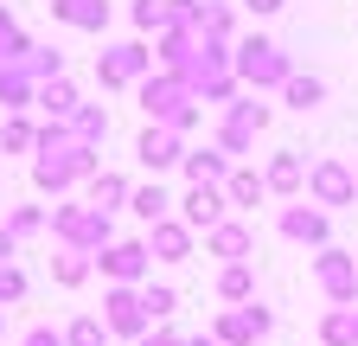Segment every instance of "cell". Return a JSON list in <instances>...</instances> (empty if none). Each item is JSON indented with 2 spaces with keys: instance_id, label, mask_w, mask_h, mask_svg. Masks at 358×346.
I'll list each match as a JSON object with an SVG mask.
<instances>
[{
  "instance_id": "6da1fadb",
  "label": "cell",
  "mask_w": 358,
  "mask_h": 346,
  "mask_svg": "<svg viewBox=\"0 0 358 346\" xmlns=\"http://www.w3.org/2000/svg\"><path fill=\"white\" fill-rule=\"evenodd\" d=\"M134 103H141V116L148 122H166L173 135H192L199 128V103H192V90H186V77H173V71H148L141 83H134Z\"/></svg>"
},
{
  "instance_id": "7a4b0ae2",
  "label": "cell",
  "mask_w": 358,
  "mask_h": 346,
  "mask_svg": "<svg viewBox=\"0 0 358 346\" xmlns=\"http://www.w3.org/2000/svg\"><path fill=\"white\" fill-rule=\"evenodd\" d=\"M45 225H52V237L64 244V250H83V256H103L109 244H115V219L109 212H96V205H52L45 212Z\"/></svg>"
},
{
  "instance_id": "3957f363",
  "label": "cell",
  "mask_w": 358,
  "mask_h": 346,
  "mask_svg": "<svg viewBox=\"0 0 358 346\" xmlns=\"http://www.w3.org/2000/svg\"><path fill=\"white\" fill-rule=\"evenodd\" d=\"M231 71H237V83H243V90H282V83L294 77L288 52L275 46V39H256V32L231 46Z\"/></svg>"
},
{
  "instance_id": "277c9868",
  "label": "cell",
  "mask_w": 358,
  "mask_h": 346,
  "mask_svg": "<svg viewBox=\"0 0 358 346\" xmlns=\"http://www.w3.org/2000/svg\"><path fill=\"white\" fill-rule=\"evenodd\" d=\"M90 173H96V148H83V141L64 148V154H32V186L52 193V199L71 193L77 180H90Z\"/></svg>"
},
{
  "instance_id": "5b68a950",
  "label": "cell",
  "mask_w": 358,
  "mask_h": 346,
  "mask_svg": "<svg viewBox=\"0 0 358 346\" xmlns=\"http://www.w3.org/2000/svg\"><path fill=\"white\" fill-rule=\"evenodd\" d=\"M148 71H154V52L141 46V39H122V46H103V52H96L103 90H128V83H141Z\"/></svg>"
},
{
  "instance_id": "8992f818",
  "label": "cell",
  "mask_w": 358,
  "mask_h": 346,
  "mask_svg": "<svg viewBox=\"0 0 358 346\" xmlns=\"http://www.w3.org/2000/svg\"><path fill=\"white\" fill-rule=\"evenodd\" d=\"M313 282H320V295L333 301V308H352L358 301V256L327 244L320 256H313Z\"/></svg>"
},
{
  "instance_id": "52a82bcc",
  "label": "cell",
  "mask_w": 358,
  "mask_h": 346,
  "mask_svg": "<svg viewBox=\"0 0 358 346\" xmlns=\"http://www.w3.org/2000/svg\"><path fill=\"white\" fill-rule=\"evenodd\" d=\"M307 199L320 205V212L352 205V199H358V173H352L345 160H313V167H307Z\"/></svg>"
},
{
  "instance_id": "ba28073f",
  "label": "cell",
  "mask_w": 358,
  "mask_h": 346,
  "mask_svg": "<svg viewBox=\"0 0 358 346\" xmlns=\"http://www.w3.org/2000/svg\"><path fill=\"white\" fill-rule=\"evenodd\" d=\"M103 327L109 333H122V340H141L154 321H148V308H141V289H128V282H109L103 289Z\"/></svg>"
},
{
  "instance_id": "9c48e42d",
  "label": "cell",
  "mask_w": 358,
  "mask_h": 346,
  "mask_svg": "<svg viewBox=\"0 0 358 346\" xmlns=\"http://www.w3.org/2000/svg\"><path fill=\"white\" fill-rule=\"evenodd\" d=\"M268 327H275V314H268L262 301H243V308H224V314L211 321V340H217V346H256Z\"/></svg>"
},
{
  "instance_id": "30bf717a",
  "label": "cell",
  "mask_w": 358,
  "mask_h": 346,
  "mask_svg": "<svg viewBox=\"0 0 358 346\" xmlns=\"http://www.w3.org/2000/svg\"><path fill=\"white\" fill-rule=\"evenodd\" d=\"M96 270H103L109 282L141 289V282H148V270H154V256H148V244H141V237H115V244L96 256Z\"/></svg>"
},
{
  "instance_id": "8fae6325",
  "label": "cell",
  "mask_w": 358,
  "mask_h": 346,
  "mask_svg": "<svg viewBox=\"0 0 358 346\" xmlns=\"http://www.w3.org/2000/svg\"><path fill=\"white\" fill-rule=\"evenodd\" d=\"M134 154H141V167L160 180L166 167H179V160H186V135H173L166 122H148V128H141V141H134Z\"/></svg>"
},
{
  "instance_id": "7c38bea8",
  "label": "cell",
  "mask_w": 358,
  "mask_h": 346,
  "mask_svg": "<svg viewBox=\"0 0 358 346\" xmlns=\"http://www.w3.org/2000/svg\"><path fill=\"white\" fill-rule=\"evenodd\" d=\"M179 205V225L186 231H211L224 212H231V199H224V186H192L186 199H173Z\"/></svg>"
},
{
  "instance_id": "4fadbf2b",
  "label": "cell",
  "mask_w": 358,
  "mask_h": 346,
  "mask_svg": "<svg viewBox=\"0 0 358 346\" xmlns=\"http://www.w3.org/2000/svg\"><path fill=\"white\" fill-rule=\"evenodd\" d=\"M205 250H211V256H224V263H250L256 231H250L243 219H217V225L205 231Z\"/></svg>"
},
{
  "instance_id": "5bb4252c",
  "label": "cell",
  "mask_w": 358,
  "mask_h": 346,
  "mask_svg": "<svg viewBox=\"0 0 358 346\" xmlns=\"http://www.w3.org/2000/svg\"><path fill=\"white\" fill-rule=\"evenodd\" d=\"M282 237L288 244H313V250H327V212L320 205H282Z\"/></svg>"
},
{
  "instance_id": "9a60e30c",
  "label": "cell",
  "mask_w": 358,
  "mask_h": 346,
  "mask_svg": "<svg viewBox=\"0 0 358 346\" xmlns=\"http://www.w3.org/2000/svg\"><path fill=\"white\" fill-rule=\"evenodd\" d=\"M262 186L275 193V199H294V193L307 186V160H301L294 148H282V154H268V167H262Z\"/></svg>"
},
{
  "instance_id": "2e32d148",
  "label": "cell",
  "mask_w": 358,
  "mask_h": 346,
  "mask_svg": "<svg viewBox=\"0 0 358 346\" xmlns=\"http://www.w3.org/2000/svg\"><path fill=\"white\" fill-rule=\"evenodd\" d=\"M148 256H160V263H186L192 256V231L179 225V219H160V225H148Z\"/></svg>"
},
{
  "instance_id": "e0dca14e",
  "label": "cell",
  "mask_w": 358,
  "mask_h": 346,
  "mask_svg": "<svg viewBox=\"0 0 358 346\" xmlns=\"http://www.w3.org/2000/svg\"><path fill=\"white\" fill-rule=\"evenodd\" d=\"M179 173H186L192 186H224V180H231V154H224V148H186Z\"/></svg>"
},
{
  "instance_id": "ac0fdd59",
  "label": "cell",
  "mask_w": 358,
  "mask_h": 346,
  "mask_svg": "<svg viewBox=\"0 0 358 346\" xmlns=\"http://www.w3.org/2000/svg\"><path fill=\"white\" fill-rule=\"evenodd\" d=\"M128 180H122V173H109V167H96V173H90V180H83V205H96V212H109V219H115V212L128 205Z\"/></svg>"
},
{
  "instance_id": "d6986e66",
  "label": "cell",
  "mask_w": 358,
  "mask_h": 346,
  "mask_svg": "<svg viewBox=\"0 0 358 346\" xmlns=\"http://www.w3.org/2000/svg\"><path fill=\"white\" fill-rule=\"evenodd\" d=\"M32 103L45 109V122H71L83 97H77V83H71V77H45V83H38V97H32Z\"/></svg>"
},
{
  "instance_id": "ffe728a7",
  "label": "cell",
  "mask_w": 358,
  "mask_h": 346,
  "mask_svg": "<svg viewBox=\"0 0 358 346\" xmlns=\"http://www.w3.org/2000/svg\"><path fill=\"white\" fill-rule=\"evenodd\" d=\"M52 13L77 32H103L109 26V0H52Z\"/></svg>"
},
{
  "instance_id": "44dd1931",
  "label": "cell",
  "mask_w": 358,
  "mask_h": 346,
  "mask_svg": "<svg viewBox=\"0 0 358 346\" xmlns=\"http://www.w3.org/2000/svg\"><path fill=\"white\" fill-rule=\"evenodd\" d=\"M224 128H237V135H262V128H268V103H256V90H243L231 109H224Z\"/></svg>"
},
{
  "instance_id": "7402d4cb",
  "label": "cell",
  "mask_w": 358,
  "mask_h": 346,
  "mask_svg": "<svg viewBox=\"0 0 358 346\" xmlns=\"http://www.w3.org/2000/svg\"><path fill=\"white\" fill-rule=\"evenodd\" d=\"M128 212H134V219H141V225H160V219H173V193L154 180V186H134L128 193Z\"/></svg>"
},
{
  "instance_id": "603a6c76",
  "label": "cell",
  "mask_w": 358,
  "mask_h": 346,
  "mask_svg": "<svg viewBox=\"0 0 358 346\" xmlns=\"http://www.w3.org/2000/svg\"><path fill=\"white\" fill-rule=\"evenodd\" d=\"M224 199H231L237 212H250V205H262V199H268V186H262V173H256V167H231V180H224Z\"/></svg>"
},
{
  "instance_id": "cb8c5ba5",
  "label": "cell",
  "mask_w": 358,
  "mask_h": 346,
  "mask_svg": "<svg viewBox=\"0 0 358 346\" xmlns=\"http://www.w3.org/2000/svg\"><path fill=\"white\" fill-rule=\"evenodd\" d=\"M217 301H231V308L256 301V270H250V263H224V270H217Z\"/></svg>"
},
{
  "instance_id": "d4e9b609",
  "label": "cell",
  "mask_w": 358,
  "mask_h": 346,
  "mask_svg": "<svg viewBox=\"0 0 358 346\" xmlns=\"http://www.w3.org/2000/svg\"><path fill=\"white\" fill-rule=\"evenodd\" d=\"M71 135H77L83 148H103V141H109V109H103V103H77Z\"/></svg>"
},
{
  "instance_id": "484cf974",
  "label": "cell",
  "mask_w": 358,
  "mask_h": 346,
  "mask_svg": "<svg viewBox=\"0 0 358 346\" xmlns=\"http://www.w3.org/2000/svg\"><path fill=\"white\" fill-rule=\"evenodd\" d=\"M32 97H38V83H32L20 64H0V109H7V116H20Z\"/></svg>"
},
{
  "instance_id": "4316f807",
  "label": "cell",
  "mask_w": 358,
  "mask_h": 346,
  "mask_svg": "<svg viewBox=\"0 0 358 346\" xmlns=\"http://www.w3.org/2000/svg\"><path fill=\"white\" fill-rule=\"evenodd\" d=\"M320 346H358V308H327Z\"/></svg>"
},
{
  "instance_id": "83f0119b",
  "label": "cell",
  "mask_w": 358,
  "mask_h": 346,
  "mask_svg": "<svg viewBox=\"0 0 358 346\" xmlns=\"http://www.w3.org/2000/svg\"><path fill=\"white\" fill-rule=\"evenodd\" d=\"M141 308H148L154 327H166V321L179 314V289H166V282H141Z\"/></svg>"
},
{
  "instance_id": "f1b7e54d",
  "label": "cell",
  "mask_w": 358,
  "mask_h": 346,
  "mask_svg": "<svg viewBox=\"0 0 358 346\" xmlns=\"http://www.w3.org/2000/svg\"><path fill=\"white\" fill-rule=\"evenodd\" d=\"M20 71H26L32 83H45V77H64V52H52V46H26V52H20Z\"/></svg>"
},
{
  "instance_id": "f546056e",
  "label": "cell",
  "mask_w": 358,
  "mask_h": 346,
  "mask_svg": "<svg viewBox=\"0 0 358 346\" xmlns=\"http://www.w3.org/2000/svg\"><path fill=\"white\" fill-rule=\"evenodd\" d=\"M90 270H96V256H83V250H64V256H52V282H58V289H77V282H90Z\"/></svg>"
},
{
  "instance_id": "4dcf8cb0",
  "label": "cell",
  "mask_w": 358,
  "mask_h": 346,
  "mask_svg": "<svg viewBox=\"0 0 358 346\" xmlns=\"http://www.w3.org/2000/svg\"><path fill=\"white\" fill-rule=\"evenodd\" d=\"M282 97H288V109H301V116H307V109H320L327 83H320V77H301V71H294V77L282 83Z\"/></svg>"
},
{
  "instance_id": "1f68e13d",
  "label": "cell",
  "mask_w": 358,
  "mask_h": 346,
  "mask_svg": "<svg viewBox=\"0 0 358 346\" xmlns=\"http://www.w3.org/2000/svg\"><path fill=\"white\" fill-rule=\"evenodd\" d=\"M32 141H38V128L26 116H7V122H0V154H32Z\"/></svg>"
},
{
  "instance_id": "d6a6232c",
  "label": "cell",
  "mask_w": 358,
  "mask_h": 346,
  "mask_svg": "<svg viewBox=\"0 0 358 346\" xmlns=\"http://www.w3.org/2000/svg\"><path fill=\"white\" fill-rule=\"evenodd\" d=\"M205 26V0H166V26L160 32H199Z\"/></svg>"
},
{
  "instance_id": "836d02e7",
  "label": "cell",
  "mask_w": 358,
  "mask_h": 346,
  "mask_svg": "<svg viewBox=\"0 0 358 346\" xmlns=\"http://www.w3.org/2000/svg\"><path fill=\"white\" fill-rule=\"evenodd\" d=\"M64 346H109V327H103V314H77V321L64 327Z\"/></svg>"
},
{
  "instance_id": "e575fe53",
  "label": "cell",
  "mask_w": 358,
  "mask_h": 346,
  "mask_svg": "<svg viewBox=\"0 0 358 346\" xmlns=\"http://www.w3.org/2000/svg\"><path fill=\"white\" fill-rule=\"evenodd\" d=\"M26 46H32V39L20 32V20L0 7V64H20V52H26Z\"/></svg>"
},
{
  "instance_id": "d590c367",
  "label": "cell",
  "mask_w": 358,
  "mask_h": 346,
  "mask_svg": "<svg viewBox=\"0 0 358 346\" xmlns=\"http://www.w3.org/2000/svg\"><path fill=\"white\" fill-rule=\"evenodd\" d=\"M20 301H26V270L0 263V308H20Z\"/></svg>"
},
{
  "instance_id": "8d00e7d4",
  "label": "cell",
  "mask_w": 358,
  "mask_h": 346,
  "mask_svg": "<svg viewBox=\"0 0 358 346\" xmlns=\"http://www.w3.org/2000/svg\"><path fill=\"white\" fill-rule=\"evenodd\" d=\"M7 231H13V237H38V231H45V212H38V205H13V212H7Z\"/></svg>"
},
{
  "instance_id": "74e56055",
  "label": "cell",
  "mask_w": 358,
  "mask_h": 346,
  "mask_svg": "<svg viewBox=\"0 0 358 346\" xmlns=\"http://www.w3.org/2000/svg\"><path fill=\"white\" fill-rule=\"evenodd\" d=\"M134 26H141V32H160L166 26V0H134Z\"/></svg>"
},
{
  "instance_id": "f35d334b",
  "label": "cell",
  "mask_w": 358,
  "mask_h": 346,
  "mask_svg": "<svg viewBox=\"0 0 358 346\" xmlns=\"http://www.w3.org/2000/svg\"><path fill=\"white\" fill-rule=\"evenodd\" d=\"M205 39H231V7H205Z\"/></svg>"
},
{
  "instance_id": "ab89813d",
  "label": "cell",
  "mask_w": 358,
  "mask_h": 346,
  "mask_svg": "<svg viewBox=\"0 0 358 346\" xmlns=\"http://www.w3.org/2000/svg\"><path fill=\"white\" fill-rule=\"evenodd\" d=\"M134 346H186V333H173V327H148Z\"/></svg>"
},
{
  "instance_id": "60d3db41",
  "label": "cell",
  "mask_w": 358,
  "mask_h": 346,
  "mask_svg": "<svg viewBox=\"0 0 358 346\" xmlns=\"http://www.w3.org/2000/svg\"><path fill=\"white\" fill-rule=\"evenodd\" d=\"M20 346H64V333H58V327H32Z\"/></svg>"
},
{
  "instance_id": "b9f144b4",
  "label": "cell",
  "mask_w": 358,
  "mask_h": 346,
  "mask_svg": "<svg viewBox=\"0 0 358 346\" xmlns=\"http://www.w3.org/2000/svg\"><path fill=\"white\" fill-rule=\"evenodd\" d=\"M13 256H20V237H13L7 225H0V263H13Z\"/></svg>"
},
{
  "instance_id": "7bdbcfd3",
  "label": "cell",
  "mask_w": 358,
  "mask_h": 346,
  "mask_svg": "<svg viewBox=\"0 0 358 346\" xmlns=\"http://www.w3.org/2000/svg\"><path fill=\"white\" fill-rule=\"evenodd\" d=\"M243 7H250V13H282L288 0H243Z\"/></svg>"
},
{
  "instance_id": "ee69618b",
  "label": "cell",
  "mask_w": 358,
  "mask_h": 346,
  "mask_svg": "<svg viewBox=\"0 0 358 346\" xmlns=\"http://www.w3.org/2000/svg\"><path fill=\"white\" fill-rule=\"evenodd\" d=\"M0 327H7V308H0Z\"/></svg>"
},
{
  "instance_id": "f6af8a7d",
  "label": "cell",
  "mask_w": 358,
  "mask_h": 346,
  "mask_svg": "<svg viewBox=\"0 0 358 346\" xmlns=\"http://www.w3.org/2000/svg\"><path fill=\"white\" fill-rule=\"evenodd\" d=\"M352 173H358V167H352Z\"/></svg>"
}]
</instances>
